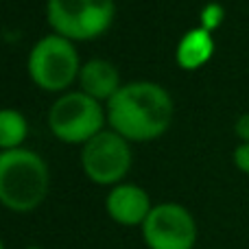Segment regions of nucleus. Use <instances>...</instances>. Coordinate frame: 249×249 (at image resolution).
I'll list each match as a JSON object with an SVG mask.
<instances>
[{"label": "nucleus", "mask_w": 249, "mask_h": 249, "mask_svg": "<svg viewBox=\"0 0 249 249\" xmlns=\"http://www.w3.org/2000/svg\"><path fill=\"white\" fill-rule=\"evenodd\" d=\"M79 86L88 96L96 101H109L123 88L118 70L105 59H90L83 64L79 70Z\"/></svg>", "instance_id": "obj_9"}, {"label": "nucleus", "mask_w": 249, "mask_h": 249, "mask_svg": "<svg viewBox=\"0 0 249 249\" xmlns=\"http://www.w3.org/2000/svg\"><path fill=\"white\" fill-rule=\"evenodd\" d=\"M236 133L243 142H249V114H243L236 121Z\"/></svg>", "instance_id": "obj_14"}, {"label": "nucleus", "mask_w": 249, "mask_h": 249, "mask_svg": "<svg viewBox=\"0 0 249 249\" xmlns=\"http://www.w3.org/2000/svg\"><path fill=\"white\" fill-rule=\"evenodd\" d=\"M173 112L168 92L151 81L127 83L107 101V121L124 140L160 138L171 127Z\"/></svg>", "instance_id": "obj_1"}, {"label": "nucleus", "mask_w": 249, "mask_h": 249, "mask_svg": "<svg viewBox=\"0 0 249 249\" xmlns=\"http://www.w3.org/2000/svg\"><path fill=\"white\" fill-rule=\"evenodd\" d=\"M203 29L206 31H212L216 24L221 22V18H223V13H221V7L219 4H210V7H206V11H203Z\"/></svg>", "instance_id": "obj_12"}, {"label": "nucleus", "mask_w": 249, "mask_h": 249, "mask_svg": "<svg viewBox=\"0 0 249 249\" xmlns=\"http://www.w3.org/2000/svg\"><path fill=\"white\" fill-rule=\"evenodd\" d=\"M212 48H214V42H212L210 31H206L203 26L188 31L181 37L179 48H177V61H179L181 68H199L201 64H206L210 59Z\"/></svg>", "instance_id": "obj_10"}, {"label": "nucleus", "mask_w": 249, "mask_h": 249, "mask_svg": "<svg viewBox=\"0 0 249 249\" xmlns=\"http://www.w3.org/2000/svg\"><path fill=\"white\" fill-rule=\"evenodd\" d=\"M234 162H236V166L241 168L243 173L249 175V142H243L241 146H236V151H234Z\"/></svg>", "instance_id": "obj_13"}, {"label": "nucleus", "mask_w": 249, "mask_h": 249, "mask_svg": "<svg viewBox=\"0 0 249 249\" xmlns=\"http://www.w3.org/2000/svg\"><path fill=\"white\" fill-rule=\"evenodd\" d=\"M81 164L86 175L96 184H116L131 166L127 140L116 131H101L83 144Z\"/></svg>", "instance_id": "obj_6"}, {"label": "nucleus", "mask_w": 249, "mask_h": 249, "mask_svg": "<svg viewBox=\"0 0 249 249\" xmlns=\"http://www.w3.org/2000/svg\"><path fill=\"white\" fill-rule=\"evenodd\" d=\"M79 55L72 42L61 35H46L29 55V74L44 90H64L79 74Z\"/></svg>", "instance_id": "obj_5"}, {"label": "nucleus", "mask_w": 249, "mask_h": 249, "mask_svg": "<svg viewBox=\"0 0 249 249\" xmlns=\"http://www.w3.org/2000/svg\"><path fill=\"white\" fill-rule=\"evenodd\" d=\"M149 249H193L197 241V223L179 203H160L142 225Z\"/></svg>", "instance_id": "obj_7"}, {"label": "nucleus", "mask_w": 249, "mask_h": 249, "mask_svg": "<svg viewBox=\"0 0 249 249\" xmlns=\"http://www.w3.org/2000/svg\"><path fill=\"white\" fill-rule=\"evenodd\" d=\"M26 138V121L16 109L0 112V146L4 151L20 149L22 140Z\"/></svg>", "instance_id": "obj_11"}, {"label": "nucleus", "mask_w": 249, "mask_h": 249, "mask_svg": "<svg viewBox=\"0 0 249 249\" xmlns=\"http://www.w3.org/2000/svg\"><path fill=\"white\" fill-rule=\"evenodd\" d=\"M48 193V168L37 153L11 149L0 155V201L13 212H31Z\"/></svg>", "instance_id": "obj_2"}, {"label": "nucleus", "mask_w": 249, "mask_h": 249, "mask_svg": "<svg viewBox=\"0 0 249 249\" xmlns=\"http://www.w3.org/2000/svg\"><path fill=\"white\" fill-rule=\"evenodd\" d=\"M103 107L96 99L88 96L86 92H70L53 103L48 112L51 131L59 140L77 144L88 142L103 131Z\"/></svg>", "instance_id": "obj_4"}, {"label": "nucleus", "mask_w": 249, "mask_h": 249, "mask_svg": "<svg viewBox=\"0 0 249 249\" xmlns=\"http://www.w3.org/2000/svg\"><path fill=\"white\" fill-rule=\"evenodd\" d=\"M107 212L121 225H144L146 216L151 214L149 195L136 184H118L107 195Z\"/></svg>", "instance_id": "obj_8"}, {"label": "nucleus", "mask_w": 249, "mask_h": 249, "mask_svg": "<svg viewBox=\"0 0 249 249\" xmlns=\"http://www.w3.org/2000/svg\"><path fill=\"white\" fill-rule=\"evenodd\" d=\"M46 16L61 37L92 39L112 24L114 0H48Z\"/></svg>", "instance_id": "obj_3"}]
</instances>
